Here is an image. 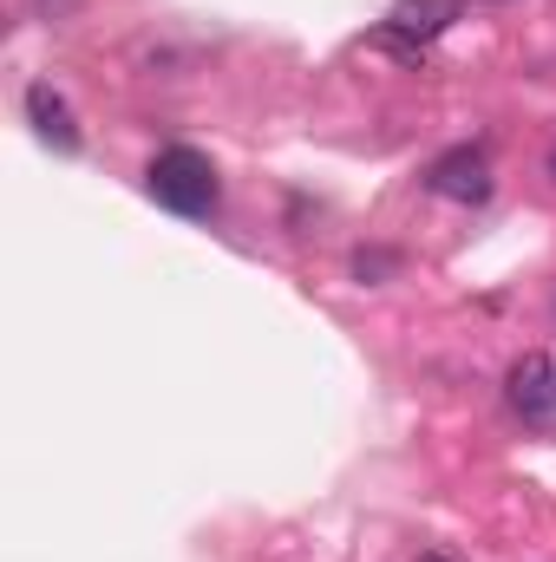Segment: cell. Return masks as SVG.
<instances>
[{
    "label": "cell",
    "instance_id": "cell-2",
    "mask_svg": "<svg viewBox=\"0 0 556 562\" xmlns=\"http://www.w3.org/2000/svg\"><path fill=\"white\" fill-rule=\"evenodd\" d=\"M465 20V0H393V13H387V26L374 33V46H387V53H400V59H419L445 26H458Z\"/></svg>",
    "mask_w": 556,
    "mask_h": 562
},
{
    "label": "cell",
    "instance_id": "cell-1",
    "mask_svg": "<svg viewBox=\"0 0 556 562\" xmlns=\"http://www.w3.org/2000/svg\"><path fill=\"white\" fill-rule=\"evenodd\" d=\"M144 183H151V196H157L164 210H177V216H210V210H216V196H223L216 164H210L203 150H190V144L157 150V157H151V170H144Z\"/></svg>",
    "mask_w": 556,
    "mask_h": 562
},
{
    "label": "cell",
    "instance_id": "cell-4",
    "mask_svg": "<svg viewBox=\"0 0 556 562\" xmlns=\"http://www.w3.org/2000/svg\"><path fill=\"white\" fill-rule=\"evenodd\" d=\"M504 400H511L531 425H556V360L551 353H524V360L504 373Z\"/></svg>",
    "mask_w": 556,
    "mask_h": 562
},
{
    "label": "cell",
    "instance_id": "cell-5",
    "mask_svg": "<svg viewBox=\"0 0 556 562\" xmlns=\"http://www.w3.org/2000/svg\"><path fill=\"white\" fill-rule=\"evenodd\" d=\"M26 119H33V132L46 144H59V150H79V125H73V105L40 79V86H26Z\"/></svg>",
    "mask_w": 556,
    "mask_h": 562
},
{
    "label": "cell",
    "instance_id": "cell-6",
    "mask_svg": "<svg viewBox=\"0 0 556 562\" xmlns=\"http://www.w3.org/2000/svg\"><path fill=\"white\" fill-rule=\"evenodd\" d=\"M413 562H458V557H445V550H425V557H413Z\"/></svg>",
    "mask_w": 556,
    "mask_h": 562
},
{
    "label": "cell",
    "instance_id": "cell-7",
    "mask_svg": "<svg viewBox=\"0 0 556 562\" xmlns=\"http://www.w3.org/2000/svg\"><path fill=\"white\" fill-rule=\"evenodd\" d=\"M544 164H551V183H556V144H551V157H544Z\"/></svg>",
    "mask_w": 556,
    "mask_h": 562
},
{
    "label": "cell",
    "instance_id": "cell-3",
    "mask_svg": "<svg viewBox=\"0 0 556 562\" xmlns=\"http://www.w3.org/2000/svg\"><path fill=\"white\" fill-rule=\"evenodd\" d=\"M425 190L445 203H491V157L478 144H458L425 170Z\"/></svg>",
    "mask_w": 556,
    "mask_h": 562
}]
</instances>
